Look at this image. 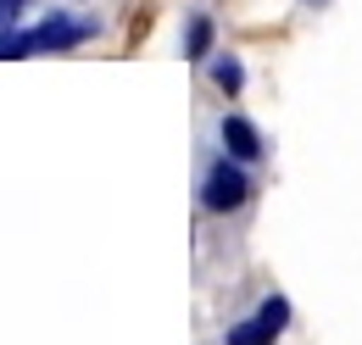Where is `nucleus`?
Here are the masks:
<instances>
[{
	"mask_svg": "<svg viewBox=\"0 0 362 345\" xmlns=\"http://www.w3.org/2000/svg\"><path fill=\"white\" fill-rule=\"evenodd\" d=\"M284 323H290V301H284V296H268L257 317H245V323L228 329V345H268Z\"/></svg>",
	"mask_w": 362,
	"mask_h": 345,
	"instance_id": "obj_1",
	"label": "nucleus"
},
{
	"mask_svg": "<svg viewBox=\"0 0 362 345\" xmlns=\"http://www.w3.org/2000/svg\"><path fill=\"white\" fill-rule=\"evenodd\" d=\"M245 195H251V184H245V172L218 162L212 178H206V189H201V201L212 206V212H234V206H245Z\"/></svg>",
	"mask_w": 362,
	"mask_h": 345,
	"instance_id": "obj_2",
	"label": "nucleus"
},
{
	"mask_svg": "<svg viewBox=\"0 0 362 345\" xmlns=\"http://www.w3.org/2000/svg\"><path fill=\"white\" fill-rule=\"evenodd\" d=\"M223 151L234 162H257L262 156V134L251 129L245 117H223Z\"/></svg>",
	"mask_w": 362,
	"mask_h": 345,
	"instance_id": "obj_3",
	"label": "nucleus"
},
{
	"mask_svg": "<svg viewBox=\"0 0 362 345\" xmlns=\"http://www.w3.org/2000/svg\"><path fill=\"white\" fill-rule=\"evenodd\" d=\"M206 45H212V23H206V17H195V23H189L184 50H189V56H206Z\"/></svg>",
	"mask_w": 362,
	"mask_h": 345,
	"instance_id": "obj_4",
	"label": "nucleus"
},
{
	"mask_svg": "<svg viewBox=\"0 0 362 345\" xmlns=\"http://www.w3.org/2000/svg\"><path fill=\"white\" fill-rule=\"evenodd\" d=\"M212 78H218V84H223L228 95H234V89L245 84V73H240V62H234V56H223V62H218V67H212Z\"/></svg>",
	"mask_w": 362,
	"mask_h": 345,
	"instance_id": "obj_5",
	"label": "nucleus"
},
{
	"mask_svg": "<svg viewBox=\"0 0 362 345\" xmlns=\"http://www.w3.org/2000/svg\"><path fill=\"white\" fill-rule=\"evenodd\" d=\"M17 11H23L17 0H0V34H11V23H17Z\"/></svg>",
	"mask_w": 362,
	"mask_h": 345,
	"instance_id": "obj_6",
	"label": "nucleus"
},
{
	"mask_svg": "<svg viewBox=\"0 0 362 345\" xmlns=\"http://www.w3.org/2000/svg\"><path fill=\"white\" fill-rule=\"evenodd\" d=\"M17 6H28V0H17Z\"/></svg>",
	"mask_w": 362,
	"mask_h": 345,
	"instance_id": "obj_7",
	"label": "nucleus"
}]
</instances>
